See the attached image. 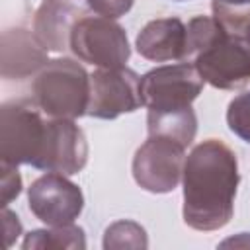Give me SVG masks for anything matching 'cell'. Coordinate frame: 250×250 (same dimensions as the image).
Wrapping results in <instances>:
<instances>
[{
    "instance_id": "6",
    "label": "cell",
    "mask_w": 250,
    "mask_h": 250,
    "mask_svg": "<svg viewBox=\"0 0 250 250\" xmlns=\"http://www.w3.org/2000/svg\"><path fill=\"white\" fill-rule=\"evenodd\" d=\"M186 146L170 137L148 135L133 156V178L150 193H170L184 174Z\"/></svg>"
},
{
    "instance_id": "10",
    "label": "cell",
    "mask_w": 250,
    "mask_h": 250,
    "mask_svg": "<svg viewBox=\"0 0 250 250\" xmlns=\"http://www.w3.org/2000/svg\"><path fill=\"white\" fill-rule=\"evenodd\" d=\"M88 162V143L74 119L51 117L47 121L41 154L33 168L64 176L78 174Z\"/></svg>"
},
{
    "instance_id": "4",
    "label": "cell",
    "mask_w": 250,
    "mask_h": 250,
    "mask_svg": "<svg viewBox=\"0 0 250 250\" xmlns=\"http://www.w3.org/2000/svg\"><path fill=\"white\" fill-rule=\"evenodd\" d=\"M70 51L100 68L125 66L131 57L125 29L105 16H82L70 33Z\"/></svg>"
},
{
    "instance_id": "22",
    "label": "cell",
    "mask_w": 250,
    "mask_h": 250,
    "mask_svg": "<svg viewBox=\"0 0 250 250\" xmlns=\"http://www.w3.org/2000/svg\"><path fill=\"white\" fill-rule=\"evenodd\" d=\"M238 35L250 41V20H248V21H246V23L242 25V29H240V33H238Z\"/></svg>"
},
{
    "instance_id": "15",
    "label": "cell",
    "mask_w": 250,
    "mask_h": 250,
    "mask_svg": "<svg viewBox=\"0 0 250 250\" xmlns=\"http://www.w3.org/2000/svg\"><path fill=\"white\" fill-rule=\"evenodd\" d=\"M25 250L29 248H72V250H82L86 248V236L82 227L70 223L62 227H51V229H39L31 230L23 244Z\"/></svg>"
},
{
    "instance_id": "20",
    "label": "cell",
    "mask_w": 250,
    "mask_h": 250,
    "mask_svg": "<svg viewBox=\"0 0 250 250\" xmlns=\"http://www.w3.org/2000/svg\"><path fill=\"white\" fill-rule=\"evenodd\" d=\"M2 227H4V234H6V246L10 248L16 238L21 234V223L18 219V215L14 211H10L8 207H2Z\"/></svg>"
},
{
    "instance_id": "21",
    "label": "cell",
    "mask_w": 250,
    "mask_h": 250,
    "mask_svg": "<svg viewBox=\"0 0 250 250\" xmlns=\"http://www.w3.org/2000/svg\"><path fill=\"white\" fill-rule=\"evenodd\" d=\"M213 2H219L230 8H250V0H213Z\"/></svg>"
},
{
    "instance_id": "14",
    "label": "cell",
    "mask_w": 250,
    "mask_h": 250,
    "mask_svg": "<svg viewBox=\"0 0 250 250\" xmlns=\"http://www.w3.org/2000/svg\"><path fill=\"white\" fill-rule=\"evenodd\" d=\"M146 129L148 135H162L170 137L184 146H189L197 133V117L191 105L182 109H168V111H150L146 115Z\"/></svg>"
},
{
    "instance_id": "12",
    "label": "cell",
    "mask_w": 250,
    "mask_h": 250,
    "mask_svg": "<svg viewBox=\"0 0 250 250\" xmlns=\"http://www.w3.org/2000/svg\"><path fill=\"white\" fill-rule=\"evenodd\" d=\"M2 78L21 80L37 74L47 64V49L27 29L16 27L2 33Z\"/></svg>"
},
{
    "instance_id": "1",
    "label": "cell",
    "mask_w": 250,
    "mask_h": 250,
    "mask_svg": "<svg viewBox=\"0 0 250 250\" xmlns=\"http://www.w3.org/2000/svg\"><path fill=\"white\" fill-rule=\"evenodd\" d=\"M234 150L219 139H207L188 154L182 174L184 223L193 230H219L232 219L238 188Z\"/></svg>"
},
{
    "instance_id": "19",
    "label": "cell",
    "mask_w": 250,
    "mask_h": 250,
    "mask_svg": "<svg viewBox=\"0 0 250 250\" xmlns=\"http://www.w3.org/2000/svg\"><path fill=\"white\" fill-rule=\"evenodd\" d=\"M86 4L94 14L115 20L125 16L133 8L135 0H86Z\"/></svg>"
},
{
    "instance_id": "3",
    "label": "cell",
    "mask_w": 250,
    "mask_h": 250,
    "mask_svg": "<svg viewBox=\"0 0 250 250\" xmlns=\"http://www.w3.org/2000/svg\"><path fill=\"white\" fill-rule=\"evenodd\" d=\"M33 100H12L0 107V158L12 164L35 166L47 131V121Z\"/></svg>"
},
{
    "instance_id": "2",
    "label": "cell",
    "mask_w": 250,
    "mask_h": 250,
    "mask_svg": "<svg viewBox=\"0 0 250 250\" xmlns=\"http://www.w3.org/2000/svg\"><path fill=\"white\" fill-rule=\"evenodd\" d=\"M31 100L49 117H82L90 100V74L72 59L47 61L31 82Z\"/></svg>"
},
{
    "instance_id": "9",
    "label": "cell",
    "mask_w": 250,
    "mask_h": 250,
    "mask_svg": "<svg viewBox=\"0 0 250 250\" xmlns=\"http://www.w3.org/2000/svg\"><path fill=\"white\" fill-rule=\"evenodd\" d=\"M29 211L49 227L74 223L84 209L82 189L64 174L47 172L39 176L27 189Z\"/></svg>"
},
{
    "instance_id": "5",
    "label": "cell",
    "mask_w": 250,
    "mask_h": 250,
    "mask_svg": "<svg viewBox=\"0 0 250 250\" xmlns=\"http://www.w3.org/2000/svg\"><path fill=\"white\" fill-rule=\"evenodd\" d=\"M201 78L219 90H240L250 82V41L223 31L195 57Z\"/></svg>"
},
{
    "instance_id": "17",
    "label": "cell",
    "mask_w": 250,
    "mask_h": 250,
    "mask_svg": "<svg viewBox=\"0 0 250 250\" xmlns=\"http://www.w3.org/2000/svg\"><path fill=\"white\" fill-rule=\"evenodd\" d=\"M229 129L240 137L244 143H250V92L236 96L227 109Z\"/></svg>"
},
{
    "instance_id": "7",
    "label": "cell",
    "mask_w": 250,
    "mask_h": 250,
    "mask_svg": "<svg viewBox=\"0 0 250 250\" xmlns=\"http://www.w3.org/2000/svg\"><path fill=\"white\" fill-rule=\"evenodd\" d=\"M203 84L205 80L197 72L195 64L186 61L178 64L156 66L141 76L143 105H146L150 111L188 107L201 94Z\"/></svg>"
},
{
    "instance_id": "8",
    "label": "cell",
    "mask_w": 250,
    "mask_h": 250,
    "mask_svg": "<svg viewBox=\"0 0 250 250\" xmlns=\"http://www.w3.org/2000/svg\"><path fill=\"white\" fill-rule=\"evenodd\" d=\"M143 105L141 76L127 68H98L90 74V100L86 115L115 119Z\"/></svg>"
},
{
    "instance_id": "13",
    "label": "cell",
    "mask_w": 250,
    "mask_h": 250,
    "mask_svg": "<svg viewBox=\"0 0 250 250\" xmlns=\"http://www.w3.org/2000/svg\"><path fill=\"white\" fill-rule=\"evenodd\" d=\"M139 55L152 62L186 61V25L180 18H158L148 21L137 35Z\"/></svg>"
},
{
    "instance_id": "23",
    "label": "cell",
    "mask_w": 250,
    "mask_h": 250,
    "mask_svg": "<svg viewBox=\"0 0 250 250\" xmlns=\"http://www.w3.org/2000/svg\"><path fill=\"white\" fill-rule=\"evenodd\" d=\"M176 2H184V0H176Z\"/></svg>"
},
{
    "instance_id": "16",
    "label": "cell",
    "mask_w": 250,
    "mask_h": 250,
    "mask_svg": "<svg viewBox=\"0 0 250 250\" xmlns=\"http://www.w3.org/2000/svg\"><path fill=\"white\" fill-rule=\"evenodd\" d=\"M146 230L135 221H115L104 232V248H146Z\"/></svg>"
},
{
    "instance_id": "18",
    "label": "cell",
    "mask_w": 250,
    "mask_h": 250,
    "mask_svg": "<svg viewBox=\"0 0 250 250\" xmlns=\"http://www.w3.org/2000/svg\"><path fill=\"white\" fill-rule=\"evenodd\" d=\"M0 205L8 207L12 199H16L21 191V176L18 172V164L2 160L0 164Z\"/></svg>"
},
{
    "instance_id": "11",
    "label": "cell",
    "mask_w": 250,
    "mask_h": 250,
    "mask_svg": "<svg viewBox=\"0 0 250 250\" xmlns=\"http://www.w3.org/2000/svg\"><path fill=\"white\" fill-rule=\"evenodd\" d=\"M86 12L70 0H45L33 18V35L37 41L55 53L70 49V33L76 21Z\"/></svg>"
}]
</instances>
